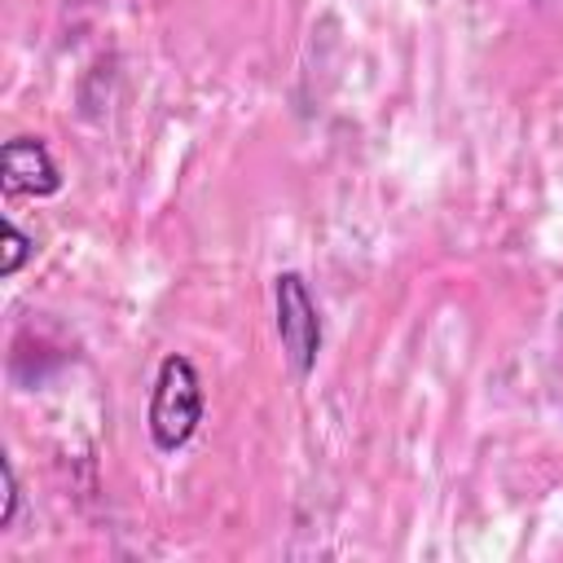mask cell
I'll return each instance as SVG.
<instances>
[{
  "label": "cell",
  "mask_w": 563,
  "mask_h": 563,
  "mask_svg": "<svg viewBox=\"0 0 563 563\" xmlns=\"http://www.w3.org/2000/svg\"><path fill=\"white\" fill-rule=\"evenodd\" d=\"M0 185H4V194L48 198L62 189V172L40 136H13L0 150Z\"/></svg>",
  "instance_id": "cell-3"
},
{
  "label": "cell",
  "mask_w": 563,
  "mask_h": 563,
  "mask_svg": "<svg viewBox=\"0 0 563 563\" xmlns=\"http://www.w3.org/2000/svg\"><path fill=\"white\" fill-rule=\"evenodd\" d=\"M273 312H277V339H282V356L290 374L308 378L321 356V312H317V299L303 273L286 268L273 277Z\"/></svg>",
  "instance_id": "cell-2"
},
{
  "label": "cell",
  "mask_w": 563,
  "mask_h": 563,
  "mask_svg": "<svg viewBox=\"0 0 563 563\" xmlns=\"http://www.w3.org/2000/svg\"><path fill=\"white\" fill-rule=\"evenodd\" d=\"M198 422H202V378L189 356L172 352L163 356L154 387H150V409H145L150 440L158 453H176L194 440Z\"/></svg>",
  "instance_id": "cell-1"
},
{
  "label": "cell",
  "mask_w": 563,
  "mask_h": 563,
  "mask_svg": "<svg viewBox=\"0 0 563 563\" xmlns=\"http://www.w3.org/2000/svg\"><path fill=\"white\" fill-rule=\"evenodd\" d=\"M0 242H4V260H0V277H13L22 264H26V255H31V238L13 224V220H4L0 224Z\"/></svg>",
  "instance_id": "cell-4"
},
{
  "label": "cell",
  "mask_w": 563,
  "mask_h": 563,
  "mask_svg": "<svg viewBox=\"0 0 563 563\" xmlns=\"http://www.w3.org/2000/svg\"><path fill=\"white\" fill-rule=\"evenodd\" d=\"M0 475H4V510H0V528H13L18 515V471L9 457H0Z\"/></svg>",
  "instance_id": "cell-5"
}]
</instances>
